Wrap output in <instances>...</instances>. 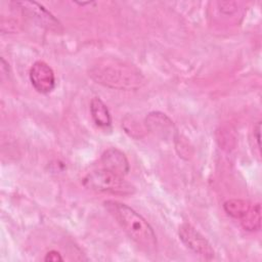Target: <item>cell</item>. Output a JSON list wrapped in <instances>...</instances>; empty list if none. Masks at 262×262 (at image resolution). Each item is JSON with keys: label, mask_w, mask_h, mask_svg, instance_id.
I'll use <instances>...</instances> for the list:
<instances>
[{"label": "cell", "mask_w": 262, "mask_h": 262, "mask_svg": "<svg viewBox=\"0 0 262 262\" xmlns=\"http://www.w3.org/2000/svg\"><path fill=\"white\" fill-rule=\"evenodd\" d=\"M30 81L36 91L42 94L51 92L55 87V75L49 64L44 61H36L30 69Z\"/></svg>", "instance_id": "5b68a950"}, {"label": "cell", "mask_w": 262, "mask_h": 262, "mask_svg": "<svg viewBox=\"0 0 262 262\" xmlns=\"http://www.w3.org/2000/svg\"><path fill=\"white\" fill-rule=\"evenodd\" d=\"M224 211L230 217L242 220L252 208L250 202L241 199H231L223 204Z\"/></svg>", "instance_id": "30bf717a"}, {"label": "cell", "mask_w": 262, "mask_h": 262, "mask_svg": "<svg viewBox=\"0 0 262 262\" xmlns=\"http://www.w3.org/2000/svg\"><path fill=\"white\" fill-rule=\"evenodd\" d=\"M101 163L104 169L120 176H125L130 170V165L125 154L117 148H108L101 156Z\"/></svg>", "instance_id": "52a82bcc"}, {"label": "cell", "mask_w": 262, "mask_h": 262, "mask_svg": "<svg viewBox=\"0 0 262 262\" xmlns=\"http://www.w3.org/2000/svg\"><path fill=\"white\" fill-rule=\"evenodd\" d=\"M15 4L19 6V8L25 12V14H27L32 19L37 21L40 26L46 27L49 30L58 31V27H59L58 20L55 19L53 15L40 4L36 2H30V1L16 2Z\"/></svg>", "instance_id": "8992f818"}, {"label": "cell", "mask_w": 262, "mask_h": 262, "mask_svg": "<svg viewBox=\"0 0 262 262\" xmlns=\"http://www.w3.org/2000/svg\"><path fill=\"white\" fill-rule=\"evenodd\" d=\"M83 185L94 191L117 195H130L135 192V187L123 176L104 168L87 174L83 179Z\"/></svg>", "instance_id": "3957f363"}, {"label": "cell", "mask_w": 262, "mask_h": 262, "mask_svg": "<svg viewBox=\"0 0 262 262\" xmlns=\"http://www.w3.org/2000/svg\"><path fill=\"white\" fill-rule=\"evenodd\" d=\"M145 125L150 132L159 136H168L173 129V122L162 113H150L145 120Z\"/></svg>", "instance_id": "ba28073f"}, {"label": "cell", "mask_w": 262, "mask_h": 262, "mask_svg": "<svg viewBox=\"0 0 262 262\" xmlns=\"http://www.w3.org/2000/svg\"><path fill=\"white\" fill-rule=\"evenodd\" d=\"M219 9L222 13L224 14H232L233 12L236 11V3L232 1H223V2H218Z\"/></svg>", "instance_id": "7c38bea8"}, {"label": "cell", "mask_w": 262, "mask_h": 262, "mask_svg": "<svg viewBox=\"0 0 262 262\" xmlns=\"http://www.w3.org/2000/svg\"><path fill=\"white\" fill-rule=\"evenodd\" d=\"M44 260L47 261V262L48 261H50V262H57V261H62L63 258L61 257L59 252H57L55 250H51V251L46 253Z\"/></svg>", "instance_id": "4fadbf2b"}, {"label": "cell", "mask_w": 262, "mask_h": 262, "mask_svg": "<svg viewBox=\"0 0 262 262\" xmlns=\"http://www.w3.org/2000/svg\"><path fill=\"white\" fill-rule=\"evenodd\" d=\"M179 238L193 253L206 258L212 259L214 257V250L211 244L190 224L183 223L178 230Z\"/></svg>", "instance_id": "277c9868"}, {"label": "cell", "mask_w": 262, "mask_h": 262, "mask_svg": "<svg viewBox=\"0 0 262 262\" xmlns=\"http://www.w3.org/2000/svg\"><path fill=\"white\" fill-rule=\"evenodd\" d=\"M104 207L138 246L146 251L156 249L157 237L154 229L140 214L117 201H106Z\"/></svg>", "instance_id": "7a4b0ae2"}, {"label": "cell", "mask_w": 262, "mask_h": 262, "mask_svg": "<svg viewBox=\"0 0 262 262\" xmlns=\"http://www.w3.org/2000/svg\"><path fill=\"white\" fill-rule=\"evenodd\" d=\"M98 84L119 90H136L144 84V76L134 64L117 58L99 60L89 71Z\"/></svg>", "instance_id": "6da1fadb"}, {"label": "cell", "mask_w": 262, "mask_h": 262, "mask_svg": "<svg viewBox=\"0 0 262 262\" xmlns=\"http://www.w3.org/2000/svg\"><path fill=\"white\" fill-rule=\"evenodd\" d=\"M243 227L249 231L259 230L261 227V206L256 204L252 206L247 215L241 220Z\"/></svg>", "instance_id": "8fae6325"}, {"label": "cell", "mask_w": 262, "mask_h": 262, "mask_svg": "<svg viewBox=\"0 0 262 262\" xmlns=\"http://www.w3.org/2000/svg\"><path fill=\"white\" fill-rule=\"evenodd\" d=\"M90 113L94 123L100 128L112 125V117L105 103L99 97H93L90 102Z\"/></svg>", "instance_id": "9c48e42d"}, {"label": "cell", "mask_w": 262, "mask_h": 262, "mask_svg": "<svg viewBox=\"0 0 262 262\" xmlns=\"http://www.w3.org/2000/svg\"><path fill=\"white\" fill-rule=\"evenodd\" d=\"M260 130H261V122H258L254 129V137L256 139L258 149H260Z\"/></svg>", "instance_id": "5bb4252c"}]
</instances>
